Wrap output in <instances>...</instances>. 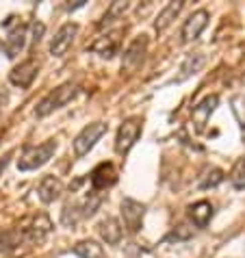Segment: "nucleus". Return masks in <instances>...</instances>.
<instances>
[{
  "label": "nucleus",
  "mask_w": 245,
  "mask_h": 258,
  "mask_svg": "<svg viewBox=\"0 0 245 258\" xmlns=\"http://www.w3.org/2000/svg\"><path fill=\"white\" fill-rule=\"evenodd\" d=\"M78 35V24L76 22H68L63 24L59 31L54 33V37L50 39V54L52 56H63L70 50L72 41Z\"/></svg>",
  "instance_id": "obj_9"
},
{
  "label": "nucleus",
  "mask_w": 245,
  "mask_h": 258,
  "mask_svg": "<svg viewBox=\"0 0 245 258\" xmlns=\"http://www.w3.org/2000/svg\"><path fill=\"white\" fill-rule=\"evenodd\" d=\"M63 191H66V184H63V180L61 178H56V176H44L41 178V182H39V187H37L39 200L44 204L56 202V200L63 196Z\"/></svg>",
  "instance_id": "obj_12"
},
{
  "label": "nucleus",
  "mask_w": 245,
  "mask_h": 258,
  "mask_svg": "<svg viewBox=\"0 0 245 258\" xmlns=\"http://www.w3.org/2000/svg\"><path fill=\"white\" fill-rule=\"evenodd\" d=\"M121 219H124V226L128 232H139L143 226V215H146V204L137 202L133 198H124L121 200Z\"/></svg>",
  "instance_id": "obj_5"
},
{
  "label": "nucleus",
  "mask_w": 245,
  "mask_h": 258,
  "mask_svg": "<svg viewBox=\"0 0 245 258\" xmlns=\"http://www.w3.org/2000/svg\"><path fill=\"white\" fill-rule=\"evenodd\" d=\"M115 182H117V169H115L113 163H100L98 167H93V171L89 174L91 189L98 191V193L111 189Z\"/></svg>",
  "instance_id": "obj_6"
},
{
  "label": "nucleus",
  "mask_w": 245,
  "mask_h": 258,
  "mask_svg": "<svg viewBox=\"0 0 245 258\" xmlns=\"http://www.w3.org/2000/svg\"><path fill=\"white\" fill-rule=\"evenodd\" d=\"M230 106H232V113H234V117L236 121H239V126H241V135H243V139H245V96H232L230 98Z\"/></svg>",
  "instance_id": "obj_25"
},
{
  "label": "nucleus",
  "mask_w": 245,
  "mask_h": 258,
  "mask_svg": "<svg viewBox=\"0 0 245 258\" xmlns=\"http://www.w3.org/2000/svg\"><path fill=\"white\" fill-rule=\"evenodd\" d=\"M223 171L219 169V167H208L204 174L200 176V182H198V187L200 189H215L217 184H221L223 182Z\"/></svg>",
  "instance_id": "obj_22"
},
{
  "label": "nucleus",
  "mask_w": 245,
  "mask_h": 258,
  "mask_svg": "<svg viewBox=\"0 0 245 258\" xmlns=\"http://www.w3.org/2000/svg\"><path fill=\"white\" fill-rule=\"evenodd\" d=\"M206 24H208V11L206 9L193 11L191 16L185 20V24H182V41H185V44L196 41L202 35V31L206 28Z\"/></svg>",
  "instance_id": "obj_11"
},
{
  "label": "nucleus",
  "mask_w": 245,
  "mask_h": 258,
  "mask_svg": "<svg viewBox=\"0 0 245 258\" xmlns=\"http://www.w3.org/2000/svg\"><path fill=\"white\" fill-rule=\"evenodd\" d=\"M37 72H39V63L35 59H26V61H22L20 66H16L11 70L9 81H11V85H16V87L26 89V87H31L33 85Z\"/></svg>",
  "instance_id": "obj_10"
},
{
  "label": "nucleus",
  "mask_w": 245,
  "mask_h": 258,
  "mask_svg": "<svg viewBox=\"0 0 245 258\" xmlns=\"http://www.w3.org/2000/svg\"><path fill=\"white\" fill-rule=\"evenodd\" d=\"M74 254L78 258H106L102 245H100L98 241H91V239L78 241L74 245Z\"/></svg>",
  "instance_id": "obj_21"
},
{
  "label": "nucleus",
  "mask_w": 245,
  "mask_h": 258,
  "mask_svg": "<svg viewBox=\"0 0 245 258\" xmlns=\"http://www.w3.org/2000/svg\"><path fill=\"white\" fill-rule=\"evenodd\" d=\"M56 148H59V143L54 139H48L44 143H39V146L26 148L22 152V156L18 159V169L20 171H33V169L44 167V165L54 156Z\"/></svg>",
  "instance_id": "obj_2"
},
{
  "label": "nucleus",
  "mask_w": 245,
  "mask_h": 258,
  "mask_svg": "<svg viewBox=\"0 0 245 258\" xmlns=\"http://www.w3.org/2000/svg\"><path fill=\"white\" fill-rule=\"evenodd\" d=\"M230 182H232V187L236 191L245 189V156H241V159L234 163L232 171H230Z\"/></svg>",
  "instance_id": "obj_24"
},
{
  "label": "nucleus",
  "mask_w": 245,
  "mask_h": 258,
  "mask_svg": "<svg viewBox=\"0 0 245 258\" xmlns=\"http://www.w3.org/2000/svg\"><path fill=\"white\" fill-rule=\"evenodd\" d=\"M128 11V3H121V0H117V3H111V7L106 9L104 13V18H102V22H100L98 26L100 28H104V26H111L115 20H119L124 13Z\"/></svg>",
  "instance_id": "obj_23"
},
{
  "label": "nucleus",
  "mask_w": 245,
  "mask_h": 258,
  "mask_svg": "<svg viewBox=\"0 0 245 258\" xmlns=\"http://www.w3.org/2000/svg\"><path fill=\"white\" fill-rule=\"evenodd\" d=\"M83 219H87L85 209H83V200H70V202H66V206L61 211V224L68 228H76Z\"/></svg>",
  "instance_id": "obj_16"
},
{
  "label": "nucleus",
  "mask_w": 245,
  "mask_h": 258,
  "mask_svg": "<svg viewBox=\"0 0 245 258\" xmlns=\"http://www.w3.org/2000/svg\"><path fill=\"white\" fill-rule=\"evenodd\" d=\"M219 104V96L213 94V96H206L202 102H198L196 106L191 109V117H193V124H196V133H204L206 131V124L211 121V115L215 113Z\"/></svg>",
  "instance_id": "obj_8"
},
{
  "label": "nucleus",
  "mask_w": 245,
  "mask_h": 258,
  "mask_svg": "<svg viewBox=\"0 0 245 258\" xmlns=\"http://www.w3.org/2000/svg\"><path fill=\"white\" fill-rule=\"evenodd\" d=\"M117 48H119V44H117V37H115V35H102V37H98L89 46L91 52L100 54L102 59H113V56L117 54Z\"/></svg>",
  "instance_id": "obj_19"
},
{
  "label": "nucleus",
  "mask_w": 245,
  "mask_h": 258,
  "mask_svg": "<svg viewBox=\"0 0 245 258\" xmlns=\"http://www.w3.org/2000/svg\"><path fill=\"white\" fill-rule=\"evenodd\" d=\"M193 234V230H191V228L189 226H187V224H180L178 228H176V230L174 232H171L169 234V239H176V241H182V239H189V236Z\"/></svg>",
  "instance_id": "obj_26"
},
{
  "label": "nucleus",
  "mask_w": 245,
  "mask_h": 258,
  "mask_svg": "<svg viewBox=\"0 0 245 258\" xmlns=\"http://www.w3.org/2000/svg\"><path fill=\"white\" fill-rule=\"evenodd\" d=\"M204 63H206V56L202 54V52H191V54H187L185 56V61L180 63V74L174 78V83H185L187 78H191V76H196L198 72L204 68Z\"/></svg>",
  "instance_id": "obj_14"
},
{
  "label": "nucleus",
  "mask_w": 245,
  "mask_h": 258,
  "mask_svg": "<svg viewBox=\"0 0 245 258\" xmlns=\"http://www.w3.org/2000/svg\"><path fill=\"white\" fill-rule=\"evenodd\" d=\"M81 7H85V0H74V3H68L66 9L68 11H74V9H81Z\"/></svg>",
  "instance_id": "obj_28"
},
{
  "label": "nucleus",
  "mask_w": 245,
  "mask_h": 258,
  "mask_svg": "<svg viewBox=\"0 0 245 258\" xmlns=\"http://www.w3.org/2000/svg\"><path fill=\"white\" fill-rule=\"evenodd\" d=\"M24 44H26V24H18L9 33V37H7L3 48H5V52L9 59H16V56L24 50Z\"/></svg>",
  "instance_id": "obj_17"
},
{
  "label": "nucleus",
  "mask_w": 245,
  "mask_h": 258,
  "mask_svg": "<svg viewBox=\"0 0 245 258\" xmlns=\"http://www.w3.org/2000/svg\"><path fill=\"white\" fill-rule=\"evenodd\" d=\"M0 48H3V44H0Z\"/></svg>",
  "instance_id": "obj_31"
},
{
  "label": "nucleus",
  "mask_w": 245,
  "mask_h": 258,
  "mask_svg": "<svg viewBox=\"0 0 245 258\" xmlns=\"http://www.w3.org/2000/svg\"><path fill=\"white\" fill-rule=\"evenodd\" d=\"M146 52H148V35H139V37H135L133 44L126 48L124 61H121V68L128 70V72L139 70L143 59H146Z\"/></svg>",
  "instance_id": "obj_7"
},
{
  "label": "nucleus",
  "mask_w": 245,
  "mask_h": 258,
  "mask_svg": "<svg viewBox=\"0 0 245 258\" xmlns=\"http://www.w3.org/2000/svg\"><path fill=\"white\" fill-rule=\"evenodd\" d=\"M9 159H11V152H9V154H5L3 159H0V176H3V171L7 169V165H9Z\"/></svg>",
  "instance_id": "obj_29"
},
{
  "label": "nucleus",
  "mask_w": 245,
  "mask_h": 258,
  "mask_svg": "<svg viewBox=\"0 0 245 258\" xmlns=\"http://www.w3.org/2000/svg\"><path fill=\"white\" fill-rule=\"evenodd\" d=\"M50 230H52V224H50V219L46 217V215H39V217L33 221V226L24 230L26 243H35V245H39V243H44L48 239Z\"/></svg>",
  "instance_id": "obj_18"
},
{
  "label": "nucleus",
  "mask_w": 245,
  "mask_h": 258,
  "mask_svg": "<svg viewBox=\"0 0 245 258\" xmlns=\"http://www.w3.org/2000/svg\"><path fill=\"white\" fill-rule=\"evenodd\" d=\"M78 96V85L76 83H63L56 89H52L50 94H46L44 98L35 106V115L37 117H48L50 113L63 109L68 102H72Z\"/></svg>",
  "instance_id": "obj_1"
},
{
  "label": "nucleus",
  "mask_w": 245,
  "mask_h": 258,
  "mask_svg": "<svg viewBox=\"0 0 245 258\" xmlns=\"http://www.w3.org/2000/svg\"><path fill=\"white\" fill-rule=\"evenodd\" d=\"M141 117H128L121 121V126L117 128V135H115V152L117 154H128L131 148L137 143L141 135Z\"/></svg>",
  "instance_id": "obj_3"
},
{
  "label": "nucleus",
  "mask_w": 245,
  "mask_h": 258,
  "mask_svg": "<svg viewBox=\"0 0 245 258\" xmlns=\"http://www.w3.org/2000/svg\"><path fill=\"white\" fill-rule=\"evenodd\" d=\"M106 133V124L104 121H93V124L85 126L81 133L74 137V154L78 159H83L85 154H89V150L100 141V137Z\"/></svg>",
  "instance_id": "obj_4"
},
{
  "label": "nucleus",
  "mask_w": 245,
  "mask_h": 258,
  "mask_svg": "<svg viewBox=\"0 0 245 258\" xmlns=\"http://www.w3.org/2000/svg\"><path fill=\"white\" fill-rule=\"evenodd\" d=\"M182 7H185L182 0H174V3H169L167 7H165V9L158 11V16H156V20H154V28H156V31H158V33L165 31V28H167V26L176 20L178 13L182 11Z\"/></svg>",
  "instance_id": "obj_20"
},
{
  "label": "nucleus",
  "mask_w": 245,
  "mask_h": 258,
  "mask_svg": "<svg viewBox=\"0 0 245 258\" xmlns=\"http://www.w3.org/2000/svg\"><path fill=\"white\" fill-rule=\"evenodd\" d=\"M133 252H137V247H135V245H128V249H126V258H137V256H133Z\"/></svg>",
  "instance_id": "obj_30"
},
{
  "label": "nucleus",
  "mask_w": 245,
  "mask_h": 258,
  "mask_svg": "<svg viewBox=\"0 0 245 258\" xmlns=\"http://www.w3.org/2000/svg\"><path fill=\"white\" fill-rule=\"evenodd\" d=\"M213 215H215V209L208 200H200V202L189 206V219L196 228H206L208 224H211Z\"/></svg>",
  "instance_id": "obj_15"
},
{
  "label": "nucleus",
  "mask_w": 245,
  "mask_h": 258,
  "mask_svg": "<svg viewBox=\"0 0 245 258\" xmlns=\"http://www.w3.org/2000/svg\"><path fill=\"white\" fill-rule=\"evenodd\" d=\"M98 234L106 245H119L121 243V234H124V228L115 217H106L98 224Z\"/></svg>",
  "instance_id": "obj_13"
},
{
  "label": "nucleus",
  "mask_w": 245,
  "mask_h": 258,
  "mask_svg": "<svg viewBox=\"0 0 245 258\" xmlns=\"http://www.w3.org/2000/svg\"><path fill=\"white\" fill-rule=\"evenodd\" d=\"M44 31H46V26L41 22L33 24V41H35V44H39V41H41V35H44Z\"/></svg>",
  "instance_id": "obj_27"
}]
</instances>
